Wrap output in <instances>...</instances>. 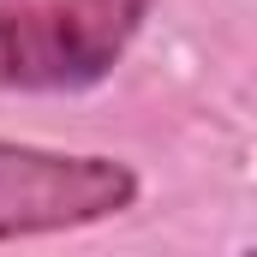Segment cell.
Returning <instances> with one entry per match:
<instances>
[{
  "label": "cell",
  "instance_id": "cell-1",
  "mask_svg": "<svg viewBox=\"0 0 257 257\" xmlns=\"http://www.w3.org/2000/svg\"><path fill=\"white\" fill-rule=\"evenodd\" d=\"M150 0H6L0 6V84L84 90L126 54Z\"/></svg>",
  "mask_w": 257,
  "mask_h": 257
},
{
  "label": "cell",
  "instance_id": "cell-2",
  "mask_svg": "<svg viewBox=\"0 0 257 257\" xmlns=\"http://www.w3.org/2000/svg\"><path fill=\"white\" fill-rule=\"evenodd\" d=\"M138 180L108 156H54L30 144H0V239L60 233L102 215H120Z\"/></svg>",
  "mask_w": 257,
  "mask_h": 257
}]
</instances>
